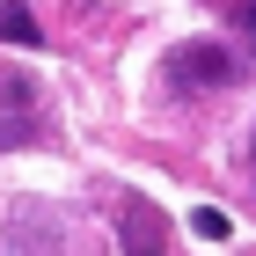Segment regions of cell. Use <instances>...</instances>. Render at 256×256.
Returning <instances> with one entry per match:
<instances>
[{
  "instance_id": "1",
  "label": "cell",
  "mask_w": 256,
  "mask_h": 256,
  "mask_svg": "<svg viewBox=\"0 0 256 256\" xmlns=\"http://www.w3.org/2000/svg\"><path fill=\"white\" fill-rule=\"evenodd\" d=\"M8 256H88V234L66 205H44V198H22L8 212Z\"/></svg>"
},
{
  "instance_id": "3",
  "label": "cell",
  "mask_w": 256,
  "mask_h": 256,
  "mask_svg": "<svg viewBox=\"0 0 256 256\" xmlns=\"http://www.w3.org/2000/svg\"><path fill=\"white\" fill-rule=\"evenodd\" d=\"M118 249L124 256H168V220L146 198H124L118 205Z\"/></svg>"
},
{
  "instance_id": "7",
  "label": "cell",
  "mask_w": 256,
  "mask_h": 256,
  "mask_svg": "<svg viewBox=\"0 0 256 256\" xmlns=\"http://www.w3.org/2000/svg\"><path fill=\"white\" fill-rule=\"evenodd\" d=\"M249 168H256V132H249Z\"/></svg>"
},
{
  "instance_id": "2",
  "label": "cell",
  "mask_w": 256,
  "mask_h": 256,
  "mask_svg": "<svg viewBox=\"0 0 256 256\" xmlns=\"http://www.w3.org/2000/svg\"><path fill=\"white\" fill-rule=\"evenodd\" d=\"M161 80L183 88V96H205V88H234V52L227 44H176L168 59H161Z\"/></svg>"
},
{
  "instance_id": "4",
  "label": "cell",
  "mask_w": 256,
  "mask_h": 256,
  "mask_svg": "<svg viewBox=\"0 0 256 256\" xmlns=\"http://www.w3.org/2000/svg\"><path fill=\"white\" fill-rule=\"evenodd\" d=\"M0 37H8V44H30V52H37V44H44V30L30 22V8H22V0H0Z\"/></svg>"
},
{
  "instance_id": "5",
  "label": "cell",
  "mask_w": 256,
  "mask_h": 256,
  "mask_svg": "<svg viewBox=\"0 0 256 256\" xmlns=\"http://www.w3.org/2000/svg\"><path fill=\"white\" fill-rule=\"evenodd\" d=\"M190 227H198L205 242H227V234H234V220L220 212V205H198V212H190Z\"/></svg>"
},
{
  "instance_id": "6",
  "label": "cell",
  "mask_w": 256,
  "mask_h": 256,
  "mask_svg": "<svg viewBox=\"0 0 256 256\" xmlns=\"http://www.w3.org/2000/svg\"><path fill=\"white\" fill-rule=\"evenodd\" d=\"M249 37H256V0H249Z\"/></svg>"
}]
</instances>
